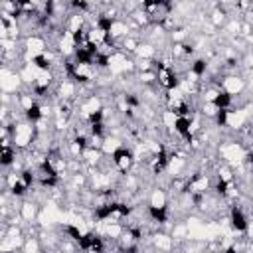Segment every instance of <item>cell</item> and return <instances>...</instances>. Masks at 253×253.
<instances>
[{"instance_id": "cell-4", "label": "cell", "mask_w": 253, "mask_h": 253, "mask_svg": "<svg viewBox=\"0 0 253 253\" xmlns=\"http://www.w3.org/2000/svg\"><path fill=\"white\" fill-rule=\"evenodd\" d=\"M217 85H219L221 91H225V93H229L231 97H235V95H239V93L245 89V79L239 77V75H223Z\"/></svg>"}, {"instance_id": "cell-19", "label": "cell", "mask_w": 253, "mask_h": 253, "mask_svg": "<svg viewBox=\"0 0 253 253\" xmlns=\"http://www.w3.org/2000/svg\"><path fill=\"white\" fill-rule=\"evenodd\" d=\"M245 162H247L249 166H253V148H249V150L245 152Z\"/></svg>"}, {"instance_id": "cell-8", "label": "cell", "mask_w": 253, "mask_h": 253, "mask_svg": "<svg viewBox=\"0 0 253 253\" xmlns=\"http://www.w3.org/2000/svg\"><path fill=\"white\" fill-rule=\"evenodd\" d=\"M148 208H168V194L164 188H154L148 196Z\"/></svg>"}, {"instance_id": "cell-18", "label": "cell", "mask_w": 253, "mask_h": 253, "mask_svg": "<svg viewBox=\"0 0 253 253\" xmlns=\"http://www.w3.org/2000/svg\"><path fill=\"white\" fill-rule=\"evenodd\" d=\"M227 117H229V109H219L215 121V126H227Z\"/></svg>"}, {"instance_id": "cell-6", "label": "cell", "mask_w": 253, "mask_h": 253, "mask_svg": "<svg viewBox=\"0 0 253 253\" xmlns=\"http://www.w3.org/2000/svg\"><path fill=\"white\" fill-rule=\"evenodd\" d=\"M75 95H77V83H75L73 79L63 77V79L59 81V85H57V99L71 103V101L75 99Z\"/></svg>"}, {"instance_id": "cell-7", "label": "cell", "mask_w": 253, "mask_h": 253, "mask_svg": "<svg viewBox=\"0 0 253 253\" xmlns=\"http://www.w3.org/2000/svg\"><path fill=\"white\" fill-rule=\"evenodd\" d=\"M24 49L32 51V55H38V53H43V51L49 49V47H47V42H45L43 36L32 34V36H28V38L24 40Z\"/></svg>"}, {"instance_id": "cell-11", "label": "cell", "mask_w": 253, "mask_h": 253, "mask_svg": "<svg viewBox=\"0 0 253 253\" xmlns=\"http://www.w3.org/2000/svg\"><path fill=\"white\" fill-rule=\"evenodd\" d=\"M0 164H2L4 168L16 164V146H14V144L2 146V152H0Z\"/></svg>"}, {"instance_id": "cell-2", "label": "cell", "mask_w": 253, "mask_h": 253, "mask_svg": "<svg viewBox=\"0 0 253 253\" xmlns=\"http://www.w3.org/2000/svg\"><path fill=\"white\" fill-rule=\"evenodd\" d=\"M111 162H113V166L117 168L119 174H128L130 168H132V164L136 162V158H134V152H132L130 148L121 146L117 152H113Z\"/></svg>"}, {"instance_id": "cell-17", "label": "cell", "mask_w": 253, "mask_h": 253, "mask_svg": "<svg viewBox=\"0 0 253 253\" xmlns=\"http://www.w3.org/2000/svg\"><path fill=\"white\" fill-rule=\"evenodd\" d=\"M200 113H202V117H208V119H215V117H217V113H219V109L215 107V103H202V107H200Z\"/></svg>"}, {"instance_id": "cell-16", "label": "cell", "mask_w": 253, "mask_h": 253, "mask_svg": "<svg viewBox=\"0 0 253 253\" xmlns=\"http://www.w3.org/2000/svg\"><path fill=\"white\" fill-rule=\"evenodd\" d=\"M213 103H215L217 109H231V105H233V97H231L229 93H225V91H219Z\"/></svg>"}, {"instance_id": "cell-13", "label": "cell", "mask_w": 253, "mask_h": 253, "mask_svg": "<svg viewBox=\"0 0 253 253\" xmlns=\"http://www.w3.org/2000/svg\"><path fill=\"white\" fill-rule=\"evenodd\" d=\"M16 103H18V107L26 113L28 109H32V107L36 105V101H34V93H26V91H24V93H18V95H16Z\"/></svg>"}, {"instance_id": "cell-1", "label": "cell", "mask_w": 253, "mask_h": 253, "mask_svg": "<svg viewBox=\"0 0 253 253\" xmlns=\"http://www.w3.org/2000/svg\"><path fill=\"white\" fill-rule=\"evenodd\" d=\"M10 130V136H12V144L16 146V150H26L30 146H34L36 142V126L28 121H22V123H14L12 126H4Z\"/></svg>"}, {"instance_id": "cell-3", "label": "cell", "mask_w": 253, "mask_h": 253, "mask_svg": "<svg viewBox=\"0 0 253 253\" xmlns=\"http://www.w3.org/2000/svg\"><path fill=\"white\" fill-rule=\"evenodd\" d=\"M210 190V176L204 172H194L186 178V194H206Z\"/></svg>"}, {"instance_id": "cell-5", "label": "cell", "mask_w": 253, "mask_h": 253, "mask_svg": "<svg viewBox=\"0 0 253 253\" xmlns=\"http://www.w3.org/2000/svg\"><path fill=\"white\" fill-rule=\"evenodd\" d=\"M229 225L235 233H245L249 231V221H247V215L245 211L239 208V206H233L229 210Z\"/></svg>"}, {"instance_id": "cell-10", "label": "cell", "mask_w": 253, "mask_h": 253, "mask_svg": "<svg viewBox=\"0 0 253 253\" xmlns=\"http://www.w3.org/2000/svg\"><path fill=\"white\" fill-rule=\"evenodd\" d=\"M152 245H154L160 253H168V251L172 249L174 241H172V237L166 235V233H156V235L152 237Z\"/></svg>"}, {"instance_id": "cell-9", "label": "cell", "mask_w": 253, "mask_h": 253, "mask_svg": "<svg viewBox=\"0 0 253 253\" xmlns=\"http://www.w3.org/2000/svg\"><path fill=\"white\" fill-rule=\"evenodd\" d=\"M18 215L22 217V221L32 223V221L36 219V215H38V206H36L34 202H24V204L20 206V210H18Z\"/></svg>"}, {"instance_id": "cell-12", "label": "cell", "mask_w": 253, "mask_h": 253, "mask_svg": "<svg viewBox=\"0 0 253 253\" xmlns=\"http://www.w3.org/2000/svg\"><path fill=\"white\" fill-rule=\"evenodd\" d=\"M42 249H43V245H42V241L38 237H26V241H24L20 251L22 253H42Z\"/></svg>"}, {"instance_id": "cell-15", "label": "cell", "mask_w": 253, "mask_h": 253, "mask_svg": "<svg viewBox=\"0 0 253 253\" xmlns=\"http://www.w3.org/2000/svg\"><path fill=\"white\" fill-rule=\"evenodd\" d=\"M208 67H210V63L206 61V59H194L192 63H190V71L200 79V77H204L206 75V71H208Z\"/></svg>"}, {"instance_id": "cell-14", "label": "cell", "mask_w": 253, "mask_h": 253, "mask_svg": "<svg viewBox=\"0 0 253 253\" xmlns=\"http://www.w3.org/2000/svg\"><path fill=\"white\" fill-rule=\"evenodd\" d=\"M148 215H150V221H156L158 225L166 223L168 221V208L162 210V208H148Z\"/></svg>"}]
</instances>
